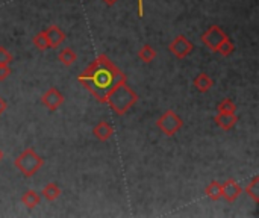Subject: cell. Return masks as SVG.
Masks as SVG:
<instances>
[{"label":"cell","mask_w":259,"mask_h":218,"mask_svg":"<svg viewBox=\"0 0 259 218\" xmlns=\"http://www.w3.org/2000/svg\"><path fill=\"white\" fill-rule=\"evenodd\" d=\"M2 159H3V152H2V149H0V162H2Z\"/></svg>","instance_id":"4316f807"},{"label":"cell","mask_w":259,"mask_h":218,"mask_svg":"<svg viewBox=\"0 0 259 218\" xmlns=\"http://www.w3.org/2000/svg\"><path fill=\"white\" fill-rule=\"evenodd\" d=\"M214 121L215 124L223 129V130H231L235 127V124L238 123V117L235 114H225V112H219L215 117H214Z\"/></svg>","instance_id":"8fae6325"},{"label":"cell","mask_w":259,"mask_h":218,"mask_svg":"<svg viewBox=\"0 0 259 218\" xmlns=\"http://www.w3.org/2000/svg\"><path fill=\"white\" fill-rule=\"evenodd\" d=\"M46 35H47V39H49V47L50 49H58L64 41H65V32L56 26V24H52L49 26L47 29H44Z\"/></svg>","instance_id":"9c48e42d"},{"label":"cell","mask_w":259,"mask_h":218,"mask_svg":"<svg viewBox=\"0 0 259 218\" xmlns=\"http://www.w3.org/2000/svg\"><path fill=\"white\" fill-rule=\"evenodd\" d=\"M168 50L173 56H176L178 59H185L187 56H190L194 50V44L185 36V35H178L175 36V39L170 42Z\"/></svg>","instance_id":"8992f818"},{"label":"cell","mask_w":259,"mask_h":218,"mask_svg":"<svg viewBox=\"0 0 259 218\" xmlns=\"http://www.w3.org/2000/svg\"><path fill=\"white\" fill-rule=\"evenodd\" d=\"M205 196L211 200V202H217L222 199V184L217 181H212L211 184H208V187L205 188Z\"/></svg>","instance_id":"9a60e30c"},{"label":"cell","mask_w":259,"mask_h":218,"mask_svg":"<svg viewBox=\"0 0 259 218\" xmlns=\"http://www.w3.org/2000/svg\"><path fill=\"white\" fill-rule=\"evenodd\" d=\"M212 86H214V80H212L206 73H200V74L196 76V79H194V88H196L199 93L205 94V93H208Z\"/></svg>","instance_id":"7c38bea8"},{"label":"cell","mask_w":259,"mask_h":218,"mask_svg":"<svg viewBox=\"0 0 259 218\" xmlns=\"http://www.w3.org/2000/svg\"><path fill=\"white\" fill-rule=\"evenodd\" d=\"M217 111L219 112H225V114H235L237 112V105L231 99H225L223 102L219 103Z\"/></svg>","instance_id":"44dd1931"},{"label":"cell","mask_w":259,"mask_h":218,"mask_svg":"<svg viewBox=\"0 0 259 218\" xmlns=\"http://www.w3.org/2000/svg\"><path fill=\"white\" fill-rule=\"evenodd\" d=\"M44 165V159L35 152V149L27 147L24 149L15 159H14V167L24 176V178H32L35 176L41 167Z\"/></svg>","instance_id":"3957f363"},{"label":"cell","mask_w":259,"mask_h":218,"mask_svg":"<svg viewBox=\"0 0 259 218\" xmlns=\"http://www.w3.org/2000/svg\"><path fill=\"white\" fill-rule=\"evenodd\" d=\"M226 38H228V35H226V33L222 30V27L217 26V24L209 26V27L202 33V36H200L202 42H203L211 52H215V53H217L220 44H222Z\"/></svg>","instance_id":"5b68a950"},{"label":"cell","mask_w":259,"mask_h":218,"mask_svg":"<svg viewBox=\"0 0 259 218\" xmlns=\"http://www.w3.org/2000/svg\"><path fill=\"white\" fill-rule=\"evenodd\" d=\"M12 61H14L12 53L8 49H5V47L0 46V65H9Z\"/></svg>","instance_id":"7402d4cb"},{"label":"cell","mask_w":259,"mask_h":218,"mask_svg":"<svg viewBox=\"0 0 259 218\" xmlns=\"http://www.w3.org/2000/svg\"><path fill=\"white\" fill-rule=\"evenodd\" d=\"M58 59L62 65L65 67H71L76 59H77V55L74 53V50L71 47H64L59 53H58Z\"/></svg>","instance_id":"4fadbf2b"},{"label":"cell","mask_w":259,"mask_h":218,"mask_svg":"<svg viewBox=\"0 0 259 218\" xmlns=\"http://www.w3.org/2000/svg\"><path fill=\"white\" fill-rule=\"evenodd\" d=\"M138 58L144 62V64H150L155 61L156 58V50L150 46V44H144L140 50H138Z\"/></svg>","instance_id":"ac0fdd59"},{"label":"cell","mask_w":259,"mask_h":218,"mask_svg":"<svg viewBox=\"0 0 259 218\" xmlns=\"http://www.w3.org/2000/svg\"><path fill=\"white\" fill-rule=\"evenodd\" d=\"M12 74V70L9 68V65H0V80L8 79Z\"/></svg>","instance_id":"603a6c76"},{"label":"cell","mask_w":259,"mask_h":218,"mask_svg":"<svg viewBox=\"0 0 259 218\" xmlns=\"http://www.w3.org/2000/svg\"><path fill=\"white\" fill-rule=\"evenodd\" d=\"M184 126V120L171 109L165 111L158 120H156V127L167 137H173L178 134Z\"/></svg>","instance_id":"277c9868"},{"label":"cell","mask_w":259,"mask_h":218,"mask_svg":"<svg viewBox=\"0 0 259 218\" xmlns=\"http://www.w3.org/2000/svg\"><path fill=\"white\" fill-rule=\"evenodd\" d=\"M123 80H126V74L103 53L77 76V82L100 103H105L108 93Z\"/></svg>","instance_id":"6da1fadb"},{"label":"cell","mask_w":259,"mask_h":218,"mask_svg":"<svg viewBox=\"0 0 259 218\" xmlns=\"http://www.w3.org/2000/svg\"><path fill=\"white\" fill-rule=\"evenodd\" d=\"M93 135H94L99 141L105 143V141H108V140L114 135V127H112L108 121L102 120V121H99V123L93 127Z\"/></svg>","instance_id":"30bf717a"},{"label":"cell","mask_w":259,"mask_h":218,"mask_svg":"<svg viewBox=\"0 0 259 218\" xmlns=\"http://www.w3.org/2000/svg\"><path fill=\"white\" fill-rule=\"evenodd\" d=\"M235 52V44L232 42V39L228 36L222 44H220V47H219V50H217V53H220L222 56H231L232 53Z\"/></svg>","instance_id":"ffe728a7"},{"label":"cell","mask_w":259,"mask_h":218,"mask_svg":"<svg viewBox=\"0 0 259 218\" xmlns=\"http://www.w3.org/2000/svg\"><path fill=\"white\" fill-rule=\"evenodd\" d=\"M32 42H33V46H35L38 50H41V52H46V50L50 49V47H49V39H47V35H46L44 30L38 32V33L32 38Z\"/></svg>","instance_id":"d6986e66"},{"label":"cell","mask_w":259,"mask_h":218,"mask_svg":"<svg viewBox=\"0 0 259 218\" xmlns=\"http://www.w3.org/2000/svg\"><path fill=\"white\" fill-rule=\"evenodd\" d=\"M39 202H41V197H39V194H38L36 191H33V190H29V191H26V193L21 196V203H23L26 208H29V209H35V208L39 205Z\"/></svg>","instance_id":"5bb4252c"},{"label":"cell","mask_w":259,"mask_h":218,"mask_svg":"<svg viewBox=\"0 0 259 218\" xmlns=\"http://www.w3.org/2000/svg\"><path fill=\"white\" fill-rule=\"evenodd\" d=\"M102 2H103L105 5H108V6H112V5H115L118 0H102Z\"/></svg>","instance_id":"484cf974"},{"label":"cell","mask_w":259,"mask_h":218,"mask_svg":"<svg viewBox=\"0 0 259 218\" xmlns=\"http://www.w3.org/2000/svg\"><path fill=\"white\" fill-rule=\"evenodd\" d=\"M138 15L141 18L144 17V0H138Z\"/></svg>","instance_id":"d4e9b609"},{"label":"cell","mask_w":259,"mask_h":218,"mask_svg":"<svg viewBox=\"0 0 259 218\" xmlns=\"http://www.w3.org/2000/svg\"><path fill=\"white\" fill-rule=\"evenodd\" d=\"M243 193V188L235 179H228L222 184V199L229 203H234Z\"/></svg>","instance_id":"ba28073f"},{"label":"cell","mask_w":259,"mask_h":218,"mask_svg":"<svg viewBox=\"0 0 259 218\" xmlns=\"http://www.w3.org/2000/svg\"><path fill=\"white\" fill-rule=\"evenodd\" d=\"M41 103L49 109V111H56L62 103H64V96L61 91L55 86H50L42 96H41Z\"/></svg>","instance_id":"52a82bcc"},{"label":"cell","mask_w":259,"mask_h":218,"mask_svg":"<svg viewBox=\"0 0 259 218\" xmlns=\"http://www.w3.org/2000/svg\"><path fill=\"white\" fill-rule=\"evenodd\" d=\"M244 191H246V194L256 203L259 205V176L256 175L247 185H246V188H244Z\"/></svg>","instance_id":"e0dca14e"},{"label":"cell","mask_w":259,"mask_h":218,"mask_svg":"<svg viewBox=\"0 0 259 218\" xmlns=\"http://www.w3.org/2000/svg\"><path fill=\"white\" fill-rule=\"evenodd\" d=\"M138 102V94L126 83V80L115 85L106 96L105 103L114 111L115 115H124Z\"/></svg>","instance_id":"7a4b0ae2"},{"label":"cell","mask_w":259,"mask_h":218,"mask_svg":"<svg viewBox=\"0 0 259 218\" xmlns=\"http://www.w3.org/2000/svg\"><path fill=\"white\" fill-rule=\"evenodd\" d=\"M8 109V103H6V100L0 96V117L5 114V111Z\"/></svg>","instance_id":"cb8c5ba5"},{"label":"cell","mask_w":259,"mask_h":218,"mask_svg":"<svg viewBox=\"0 0 259 218\" xmlns=\"http://www.w3.org/2000/svg\"><path fill=\"white\" fill-rule=\"evenodd\" d=\"M41 194H42V197L46 199V200H49V202H55V200H58L59 199V196H61V188L56 185V184H47L44 188H42V191H41Z\"/></svg>","instance_id":"2e32d148"}]
</instances>
